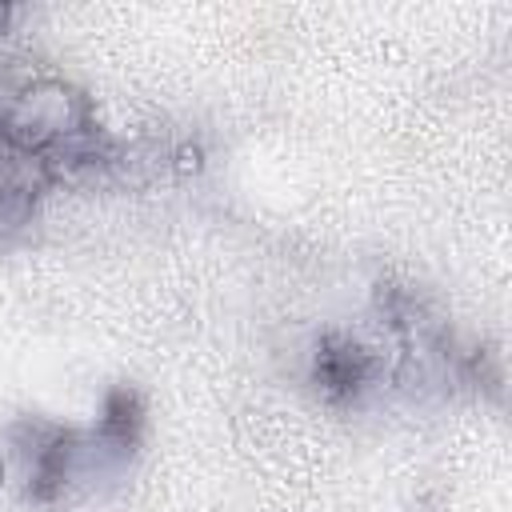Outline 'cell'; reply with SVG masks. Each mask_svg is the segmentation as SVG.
<instances>
[{"instance_id":"1","label":"cell","mask_w":512,"mask_h":512,"mask_svg":"<svg viewBox=\"0 0 512 512\" xmlns=\"http://www.w3.org/2000/svg\"><path fill=\"white\" fill-rule=\"evenodd\" d=\"M376 372V360L364 344L340 336V332H328L320 344H316V360H312V376L316 384L332 396V400H344L352 396L360 384H368V376Z\"/></svg>"}]
</instances>
